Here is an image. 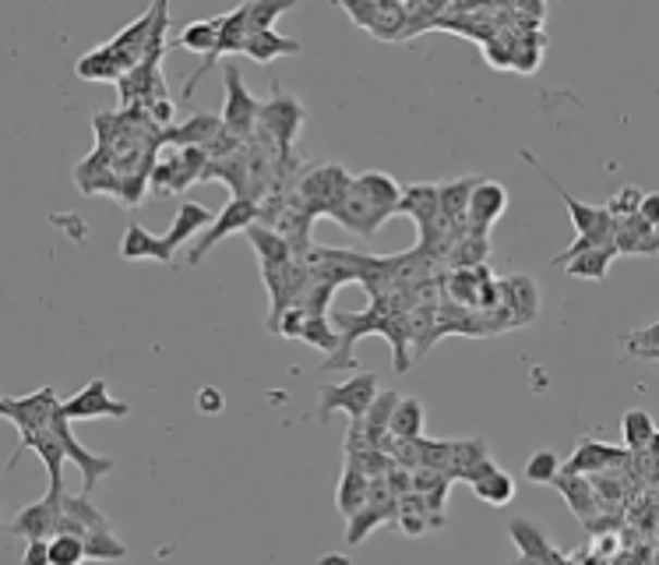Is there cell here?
Segmentation results:
<instances>
[{
  "label": "cell",
  "mask_w": 659,
  "mask_h": 565,
  "mask_svg": "<svg viewBox=\"0 0 659 565\" xmlns=\"http://www.w3.org/2000/svg\"><path fill=\"white\" fill-rule=\"evenodd\" d=\"M479 177H459V181L441 184V219L448 223H469V205Z\"/></svg>",
  "instance_id": "f546056e"
},
{
  "label": "cell",
  "mask_w": 659,
  "mask_h": 565,
  "mask_svg": "<svg viewBox=\"0 0 659 565\" xmlns=\"http://www.w3.org/2000/svg\"><path fill=\"white\" fill-rule=\"evenodd\" d=\"M378 375L374 371H359L350 382L339 385H321L318 389V421H328L335 410H346L353 424H364L367 413L378 399Z\"/></svg>",
  "instance_id": "7a4b0ae2"
},
{
  "label": "cell",
  "mask_w": 659,
  "mask_h": 565,
  "mask_svg": "<svg viewBox=\"0 0 659 565\" xmlns=\"http://www.w3.org/2000/svg\"><path fill=\"white\" fill-rule=\"evenodd\" d=\"M332 219L335 223H342L350 233H356V237H364V241H374L378 237V230L385 227L388 219V213H381L378 205H374L364 191L356 188V177H353V184H350V191H346V199L339 202V209L332 213Z\"/></svg>",
  "instance_id": "4fadbf2b"
},
{
  "label": "cell",
  "mask_w": 659,
  "mask_h": 565,
  "mask_svg": "<svg viewBox=\"0 0 659 565\" xmlns=\"http://www.w3.org/2000/svg\"><path fill=\"white\" fill-rule=\"evenodd\" d=\"M300 344L318 347V350H325L328 357H335L339 347H342V336H339V329H335L332 315H307L304 329H300Z\"/></svg>",
  "instance_id": "d590c367"
},
{
  "label": "cell",
  "mask_w": 659,
  "mask_h": 565,
  "mask_svg": "<svg viewBox=\"0 0 659 565\" xmlns=\"http://www.w3.org/2000/svg\"><path fill=\"white\" fill-rule=\"evenodd\" d=\"M99 530H113L110 519L102 516L88 495H68L64 498V516H60V527L57 533H71V538H88V533H99Z\"/></svg>",
  "instance_id": "d6986e66"
},
{
  "label": "cell",
  "mask_w": 659,
  "mask_h": 565,
  "mask_svg": "<svg viewBox=\"0 0 659 565\" xmlns=\"http://www.w3.org/2000/svg\"><path fill=\"white\" fill-rule=\"evenodd\" d=\"M222 404H227V399H222L219 389H212V385H205V389L198 393V410H202V413H219Z\"/></svg>",
  "instance_id": "c3c4849f"
},
{
  "label": "cell",
  "mask_w": 659,
  "mask_h": 565,
  "mask_svg": "<svg viewBox=\"0 0 659 565\" xmlns=\"http://www.w3.org/2000/svg\"><path fill=\"white\" fill-rule=\"evenodd\" d=\"M247 28L251 33H265V28H276V19H282L286 11H293V0H247Z\"/></svg>",
  "instance_id": "60d3db41"
},
{
  "label": "cell",
  "mask_w": 659,
  "mask_h": 565,
  "mask_svg": "<svg viewBox=\"0 0 659 565\" xmlns=\"http://www.w3.org/2000/svg\"><path fill=\"white\" fill-rule=\"evenodd\" d=\"M60 407H64V404H60V399H57V389H53V385H42L39 393L22 396V399H14V396H4V399H0V413H4V418H8L14 428H19L22 442L42 435V431H50ZM22 442H19V445H22Z\"/></svg>",
  "instance_id": "3957f363"
},
{
  "label": "cell",
  "mask_w": 659,
  "mask_h": 565,
  "mask_svg": "<svg viewBox=\"0 0 659 565\" xmlns=\"http://www.w3.org/2000/svg\"><path fill=\"white\" fill-rule=\"evenodd\" d=\"M656 361H659V357H656Z\"/></svg>",
  "instance_id": "816d5d0a"
},
{
  "label": "cell",
  "mask_w": 659,
  "mask_h": 565,
  "mask_svg": "<svg viewBox=\"0 0 659 565\" xmlns=\"http://www.w3.org/2000/svg\"><path fill=\"white\" fill-rule=\"evenodd\" d=\"M498 282H501L504 304L512 308V315H515V329H518V325L536 322V315H539V287H536V279H529L526 273H515V276H504Z\"/></svg>",
  "instance_id": "ffe728a7"
},
{
  "label": "cell",
  "mask_w": 659,
  "mask_h": 565,
  "mask_svg": "<svg viewBox=\"0 0 659 565\" xmlns=\"http://www.w3.org/2000/svg\"><path fill=\"white\" fill-rule=\"evenodd\" d=\"M635 453L621 449V445H607L599 438H582L575 445L572 459L564 464L568 473H582V478H596V473H607V470H632L635 467Z\"/></svg>",
  "instance_id": "9c48e42d"
},
{
  "label": "cell",
  "mask_w": 659,
  "mask_h": 565,
  "mask_svg": "<svg viewBox=\"0 0 659 565\" xmlns=\"http://www.w3.org/2000/svg\"><path fill=\"white\" fill-rule=\"evenodd\" d=\"M406 329H410V347H413V361L419 353H427L434 344H438V304H413L406 315Z\"/></svg>",
  "instance_id": "484cf974"
},
{
  "label": "cell",
  "mask_w": 659,
  "mask_h": 565,
  "mask_svg": "<svg viewBox=\"0 0 659 565\" xmlns=\"http://www.w3.org/2000/svg\"><path fill=\"white\" fill-rule=\"evenodd\" d=\"M613 259H618V248H593V251H582V255H575L572 262H568L564 273L568 276H578V279L603 282Z\"/></svg>",
  "instance_id": "e575fe53"
},
{
  "label": "cell",
  "mask_w": 659,
  "mask_h": 565,
  "mask_svg": "<svg viewBox=\"0 0 659 565\" xmlns=\"http://www.w3.org/2000/svg\"><path fill=\"white\" fill-rule=\"evenodd\" d=\"M642 202H646V191H638L635 184H627V188H621L618 195L607 202V213L613 219H632V216H638Z\"/></svg>",
  "instance_id": "bcb514c9"
},
{
  "label": "cell",
  "mask_w": 659,
  "mask_h": 565,
  "mask_svg": "<svg viewBox=\"0 0 659 565\" xmlns=\"http://www.w3.org/2000/svg\"><path fill=\"white\" fill-rule=\"evenodd\" d=\"M399 216H410L419 227V237H427L441 219V184H406L402 188Z\"/></svg>",
  "instance_id": "9a60e30c"
},
{
  "label": "cell",
  "mask_w": 659,
  "mask_h": 565,
  "mask_svg": "<svg viewBox=\"0 0 659 565\" xmlns=\"http://www.w3.org/2000/svg\"><path fill=\"white\" fill-rule=\"evenodd\" d=\"M300 50H304V43L282 36V33H276V28H265V33H251L247 43H244V53L251 57V61H258V64H272L276 57H286V53L293 57Z\"/></svg>",
  "instance_id": "cb8c5ba5"
},
{
  "label": "cell",
  "mask_w": 659,
  "mask_h": 565,
  "mask_svg": "<svg viewBox=\"0 0 659 565\" xmlns=\"http://www.w3.org/2000/svg\"><path fill=\"white\" fill-rule=\"evenodd\" d=\"M127 413H131V407L124 404V399H113L102 378H93L85 389H78L74 396L64 399V418L71 424L74 421H99V418L120 421V418H127Z\"/></svg>",
  "instance_id": "ba28073f"
},
{
  "label": "cell",
  "mask_w": 659,
  "mask_h": 565,
  "mask_svg": "<svg viewBox=\"0 0 659 565\" xmlns=\"http://www.w3.org/2000/svg\"><path fill=\"white\" fill-rule=\"evenodd\" d=\"M82 562H88L85 541L71 538V533H57L50 541V565H82Z\"/></svg>",
  "instance_id": "7bdbcfd3"
},
{
  "label": "cell",
  "mask_w": 659,
  "mask_h": 565,
  "mask_svg": "<svg viewBox=\"0 0 659 565\" xmlns=\"http://www.w3.org/2000/svg\"><path fill=\"white\" fill-rule=\"evenodd\" d=\"M254 223H261V205L251 202V199H230L227 209H222V213L212 219V227H208V230L198 237V244L187 251V265H198V262L208 255V251H212V248L222 241V237H230V233H247Z\"/></svg>",
  "instance_id": "5b68a950"
},
{
  "label": "cell",
  "mask_w": 659,
  "mask_h": 565,
  "mask_svg": "<svg viewBox=\"0 0 659 565\" xmlns=\"http://www.w3.org/2000/svg\"><path fill=\"white\" fill-rule=\"evenodd\" d=\"M395 519H399V498L385 484V478H378L370 484V502L353 519H346V544H359L374 527L395 524Z\"/></svg>",
  "instance_id": "7c38bea8"
},
{
  "label": "cell",
  "mask_w": 659,
  "mask_h": 565,
  "mask_svg": "<svg viewBox=\"0 0 659 565\" xmlns=\"http://www.w3.org/2000/svg\"><path fill=\"white\" fill-rule=\"evenodd\" d=\"M424 404H419L416 396H402L399 407L392 413V435L395 438H424Z\"/></svg>",
  "instance_id": "74e56055"
},
{
  "label": "cell",
  "mask_w": 659,
  "mask_h": 565,
  "mask_svg": "<svg viewBox=\"0 0 659 565\" xmlns=\"http://www.w3.org/2000/svg\"><path fill=\"white\" fill-rule=\"evenodd\" d=\"M194 184V177L184 170V163H180V148H173L170 156H162L152 170V195H184V191Z\"/></svg>",
  "instance_id": "f1b7e54d"
},
{
  "label": "cell",
  "mask_w": 659,
  "mask_h": 565,
  "mask_svg": "<svg viewBox=\"0 0 659 565\" xmlns=\"http://www.w3.org/2000/svg\"><path fill=\"white\" fill-rule=\"evenodd\" d=\"M222 128H227L222 124V113H191L184 124H173L167 135H162V142L173 148H208L219 139Z\"/></svg>",
  "instance_id": "ac0fdd59"
},
{
  "label": "cell",
  "mask_w": 659,
  "mask_h": 565,
  "mask_svg": "<svg viewBox=\"0 0 659 565\" xmlns=\"http://www.w3.org/2000/svg\"><path fill=\"white\" fill-rule=\"evenodd\" d=\"M64 484L60 488H50L47 495L39 502L25 505L8 524V533L11 538H25V541H53L57 538V527H60V516H64Z\"/></svg>",
  "instance_id": "277c9868"
},
{
  "label": "cell",
  "mask_w": 659,
  "mask_h": 565,
  "mask_svg": "<svg viewBox=\"0 0 659 565\" xmlns=\"http://www.w3.org/2000/svg\"><path fill=\"white\" fill-rule=\"evenodd\" d=\"M22 565H50V541H28Z\"/></svg>",
  "instance_id": "7dc6e473"
},
{
  "label": "cell",
  "mask_w": 659,
  "mask_h": 565,
  "mask_svg": "<svg viewBox=\"0 0 659 565\" xmlns=\"http://www.w3.org/2000/svg\"><path fill=\"white\" fill-rule=\"evenodd\" d=\"M208 227H212V213L202 202H180L170 233H162V262H170L180 244H187L194 233H205Z\"/></svg>",
  "instance_id": "e0dca14e"
},
{
  "label": "cell",
  "mask_w": 659,
  "mask_h": 565,
  "mask_svg": "<svg viewBox=\"0 0 659 565\" xmlns=\"http://www.w3.org/2000/svg\"><path fill=\"white\" fill-rule=\"evenodd\" d=\"M307 121V110L304 103H300L296 96L282 93L279 82L272 85V99L261 103V117H258V131H265L268 139H272L276 145L282 148H293L296 142V131L304 128Z\"/></svg>",
  "instance_id": "8992f818"
},
{
  "label": "cell",
  "mask_w": 659,
  "mask_h": 565,
  "mask_svg": "<svg viewBox=\"0 0 659 565\" xmlns=\"http://www.w3.org/2000/svg\"><path fill=\"white\" fill-rule=\"evenodd\" d=\"M638 216L646 219V223H652V227H659V191H649L646 202H642Z\"/></svg>",
  "instance_id": "681fc988"
},
{
  "label": "cell",
  "mask_w": 659,
  "mask_h": 565,
  "mask_svg": "<svg viewBox=\"0 0 659 565\" xmlns=\"http://www.w3.org/2000/svg\"><path fill=\"white\" fill-rule=\"evenodd\" d=\"M244 237L254 244V255H258L261 265H293L296 262V251H293V244L286 241V237L261 227V223H254Z\"/></svg>",
  "instance_id": "603a6c76"
},
{
  "label": "cell",
  "mask_w": 659,
  "mask_h": 565,
  "mask_svg": "<svg viewBox=\"0 0 659 565\" xmlns=\"http://www.w3.org/2000/svg\"><path fill=\"white\" fill-rule=\"evenodd\" d=\"M512 538L522 548V558H536V562H544V565H568L550 548V541L544 538V530H536L529 519H512Z\"/></svg>",
  "instance_id": "4dcf8cb0"
},
{
  "label": "cell",
  "mask_w": 659,
  "mask_h": 565,
  "mask_svg": "<svg viewBox=\"0 0 659 565\" xmlns=\"http://www.w3.org/2000/svg\"><path fill=\"white\" fill-rule=\"evenodd\" d=\"M356 188L364 191V195L378 205L381 213L388 216H399V205H402V184H395L392 177L381 173V170H367L356 177Z\"/></svg>",
  "instance_id": "4316f807"
},
{
  "label": "cell",
  "mask_w": 659,
  "mask_h": 565,
  "mask_svg": "<svg viewBox=\"0 0 659 565\" xmlns=\"http://www.w3.org/2000/svg\"><path fill=\"white\" fill-rule=\"evenodd\" d=\"M469 488H473V495L479 498V502H490V505H508L515 498V481H512V473H504L493 459H487V464H479L476 470H473V478H469Z\"/></svg>",
  "instance_id": "7402d4cb"
},
{
  "label": "cell",
  "mask_w": 659,
  "mask_h": 565,
  "mask_svg": "<svg viewBox=\"0 0 659 565\" xmlns=\"http://www.w3.org/2000/svg\"><path fill=\"white\" fill-rule=\"evenodd\" d=\"M564 470V464L558 459V453H550V449H539L536 456H529V464H526V478L533 481V484H553L558 481V473Z\"/></svg>",
  "instance_id": "ee69618b"
},
{
  "label": "cell",
  "mask_w": 659,
  "mask_h": 565,
  "mask_svg": "<svg viewBox=\"0 0 659 565\" xmlns=\"http://www.w3.org/2000/svg\"><path fill=\"white\" fill-rule=\"evenodd\" d=\"M53 431H57V438L64 442V449H68V459H71V464H78V467H82V473H85V495H88V492H93V488L99 484L102 473H110V470H113V459H110V456H96V453H88L85 445H82L78 438H74L71 421L64 418V407L57 410Z\"/></svg>",
  "instance_id": "5bb4252c"
},
{
  "label": "cell",
  "mask_w": 659,
  "mask_h": 565,
  "mask_svg": "<svg viewBox=\"0 0 659 565\" xmlns=\"http://www.w3.org/2000/svg\"><path fill=\"white\" fill-rule=\"evenodd\" d=\"M82 541H85L88 562H117V558H127V548H124V541H120L113 530L88 533V538H82Z\"/></svg>",
  "instance_id": "b9f144b4"
},
{
  "label": "cell",
  "mask_w": 659,
  "mask_h": 565,
  "mask_svg": "<svg viewBox=\"0 0 659 565\" xmlns=\"http://www.w3.org/2000/svg\"><path fill=\"white\" fill-rule=\"evenodd\" d=\"M621 431H624V449L635 456L649 453V442L656 435V424L649 418V410H627L621 418Z\"/></svg>",
  "instance_id": "8d00e7d4"
},
{
  "label": "cell",
  "mask_w": 659,
  "mask_h": 565,
  "mask_svg": "<svg viewBox=\"0 0 659 565\" xmlns=\"http://www.w3.org/2000/svg\"><path fill=\"white\" fill-rule=\"evenodd\" d=\"M649 459H656V464H659V431H656V435H652V442H649V453H646Z\"/></svg>",
  "instance_id": "f907efd6"
},
{
  "label": "cell",
  "mask_w": 659,
  "mask_h": 565,
  "mask_svg": "<svg viewBox=\"0 0 659 565\" xmlns=\"http://www.w3.org/2000/svg\"><path fill=\"white\" fill-rule=\"evenodd\" d=\"M399 393H381L378 399H374V407H370V413H367V421H364V435L378 445L388 431H392V413H395V407H399Z\"/></svg>",
  "instance_id": "ab89813d"
},
{
  "label": "cell",
  "mask_w": 659,
  "mask_h": 565,
  "mask_svg": "<svg viewBox=\"0 0 659 565\" xmlns=\"http://www.w3.org/2000/svg\"><path fill=\"white\" fill-rule=\"evenodd\" d=\"M487 255H490V237L469 233L466 241H462V244L452 251V255H448L444 269H448V273H459V269H484Z\"/></svg>",
  "instance_id": "f35d334b"
},
{
  "label": "cell",
  "mask_w": 659,
  "mask_h": 565,
  "mask_svg": "<svg viewBox=\"0 0 659 565\" xmlns=\"http://www.w3.org/2000/svg\"><path fill=\"white\" fill-rule=\"evenodd\" d=\"M550 488H558L561 498L572 505V513L582 519V527H586L589 533H599L603 527H610V519L603 516V502H599L596 488H593V478H582V473L561 470L558 481H553Z\"/></svg>",
  "instance_id": "30bf717a"
},
{
  "label": "cell",
  "mask_w": 659,
  "mask_h": 565,
  "mask_svg": "<svg viewBox=\"0 0 659 565\" xmlns=\"http://www.w3.org/2000/svg\"><path fill=\"white\" fill-rule=\"evenodd\" d=\"M74 71H78V79H85V82H120L124 79V68H120V61L113 57V50L102 43L99 50H93V53H85L78 64H74Z\"/></svg>",
  "instance_id": "1f68e13d"
},
{
  "label": "cell",
  "mask_w": 659,
  "mask_h": 565,
  "mask_svg": "<svg viewBox=\"0 0 659 565\" xmlns=\"http://www.w3.org/2000/svg\"><path fill=\"white\" fill-rule=\"evenodd\" d=\"M120 259L124 262H142V259L162 262V237L148 233L142 223H131L124 230V241H120Z\"/></svg>",
  "instance_id": "836d02e7"
},
{
  "label": "cell",
  "mask_w": 659,
  "mask_h": 565,
  "mask_svg": "<svg viewBox=\"0 0 659 565\" xmlns=\"http://www.w3.org/2000/svg\"><path fill=\"white\" fill-rule=\"evenodd\" d=\"M370 478L364 470H356L353 464H346L342 467V481H339V492H335V505H339V513L346 516V519H353L364 505L370 502Z\"/></svg>",
  "instance_id": "d4e9b609"
},
{
  "label": "cell",
  "mask_w": 659,
  "mask_h": 565,
  "mask_svg": "<svg viewBox=\"0 0 659 565\" xmlns=\"http://www.w3.org/2000/svg\"><path fill=\"white\" fill-rule=\"evenodd\" d=\"M508 209V191L498 181H479L473 191V205H469V230L476 237H490V227L504 216Z\"/></svg>",
  "instance_id": "2e32d148"
},
{
  "label": "cell",
  "mask_w": 659,
  "mask_h": 565,
  "mask_svg": "<svg viewBox=\"0 0 659 565\" xmlns=\"http://www.w3.org/2000/svg\"><path fill=\"white\" fill-rule=\"evenodd\" d=\"M624 350L632 357H646V361H656L659 357V322L646 325V329H635L624 336Z\"/></svg>",
  "instance_id": "f6af8a7d"
},
{
  "label": "cell",
  "mask_w": 659,
  "mask_h": 565,
  "mask_svg": "<svg viewBox=\"0 0 659 565\" xmlns=\"http://www.w3.org/2000/svg\"><path fill=\"white\" fill-rule=\"evenodd\" d=\"M222 85H227V103H222V124H227L230 131H236V135L251 139L254 131H258L261 103L247 93L244 74H240L236 64H227V79H222Z\"/></svg>",
  "instance_id": "52a82bcc"
},
{
  "label": "cell",
  "mask_w": 659,
  "mask_h": 565,
  "mask_svg": "<svg viewBox=\"0 0 659 565\" xmlns=\"http://www.w3.org/2000/svg\"><path fill=\"white\" fill-rule=\"evenodd\" d=\"M353 184V173L342 167V163H321V167H307L304 177L296 184V195L304 199L310 219H321L339 209V202L346 199V191Z\"/></svg>",
  "instance_id": "6da1fadb"
},
{
  "label": "cell",
  "mask_w": 659,
  "mask_h": 565,
  "mask_svg": "<svg viewBox=\"0 0 659 565\" xmlns=\"http://www.w3.org/2000/svg\"><path fill=\"white\" fill-rule=\"evenodd\" d=\"M618 255H635V259H652L659 255V227L646 223L642 216L618 219Z\"/></svg>",
  "instance_id": "44dd1931"
},
{
  "label": "cell",
  "mask_w": 659,
  "mask_h": 565,
  "mask_svg": "<svg viewBox=\"0 0 659 565\" xmlns=\"http://www.w3.org/2000/svg\"><path fill=\"white\" fill-rule=\"evenodd\" d=\"M487 442L484 438H462V442H455L452 445V464H448V478L452 481H469L473 478V470L479 467V464H487Z\"/></svg>",
  "instance_id": "d6a6232c"
},
{
  "label": "cell",
  "mask_w": 659,
  "mask_h": 565,
  "mask_svg": "<svg viewBox=\"0 0 659 565\" xmlns=\"http://www.w3.org/2000/svg\"><path fill=\"white\" fill-rule=\"evenodd\" d=\"M342 11L350 19L367 28L374 39H385V43H395L406 36V4H381V0H367V4H342Z\"/></svg>",
  "instance_id": "8fae6325"
},
{
  "label": "cell",
  "mask_w": 659,
  "mask_h": 565,
  "mask_svg": "<svg viewBox=\"0 0 659 565\" xmlns=\"http://www.w3.org/2000/svg\"><path fill=\"white\" fill-rule=\"evenodd\" d=\"M219 36H222V19H205V22H191L184 33H180V39L173 43V47L180 50H191L205 57V61H212L216 50H219Z\"/></svg>",
  "instance_id": "83f0119b"
}]
</instances>
